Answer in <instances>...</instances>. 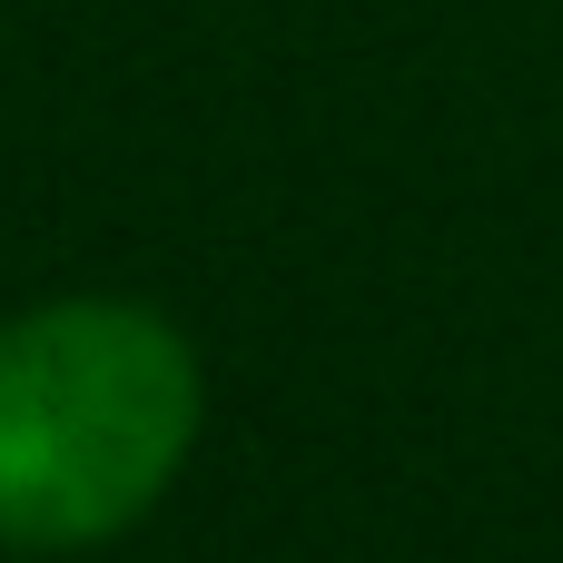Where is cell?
<instances>
[{"instance_id": "cell-1", "label": "cell", "mask_w": 563, "mask_h": 563, "mask_svg": "<svg viewBox=\"0 0 563 563\" xmlns=\"http://www.w3.org/2000/svg\"><path fill=\"white\" fill-rule=\"evenodd\" d=\"M198 356L158 307L59 297L0 327V544L129 534L198 445Z\"/></svg>"}]
</instances>
